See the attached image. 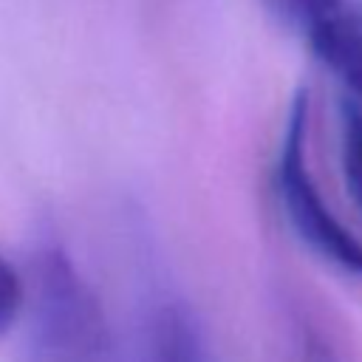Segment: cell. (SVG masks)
I'll return each mask as SVG.
<instances>
[{"instance_id": "1", "label": "cell", "mask_w": 362, "mask_h": 362, "mask_svg": "<svg viewBox=\"0 0 362 362\" xmlns=\"http://www.w3.org/2000/svg\"><path fill=\"white\" fill-rule=\"evenodd\" d=\"M20 362H119L93 288L51 238L37 249Z\"/></svg>"}, {"instance_id": "2", "label": "cell", "mask_w": 362, "mask_h": 362, "mask_svg": "<svg viewBox=\"0 0 362 362\" xmlns=\"http://www.w3.org/2000/svg\"><path fill=\"white\" fill-rule=\"evenodd\" d=\"M308 93L300 90L291 99L274 184L283 204V212L294 235L325 263L337 266L351 277H362V240L339 221V215L325 204L311 167H308Z\"/></svg>"}, {"instance_id": "3", "label": "cell", "mask_w": 362, "mask_h": 362, "mask_svg": "<svg viewBox=\"0 0 362 362\" xmlns=\"http://www.w3.org/2000/svg\"><path fill=\"white\" fill-rule=\"evenodd\" d=\"M311 54L362 99V0H266Z\"/></svg>"}, {"instance_id": "4", "label": "cell", "mask_w": 362, "mask_h": 362, "mask_svg": "<svg viewBox=\"0 0 362 362\" xmlns=\"http://www.w3.org/2000/svg\"><path fill=\"white\" fill-rule=\"evenodd\" d=\"M147 362H206L201 334L184 305L161 303L153 311Z\"/></svg>"}, {"instance_id": "5", "label": "cell", "mask_w": 362, "mask_h": 362, "mask_svg": "<svg viewBox=\"0 0 362 362\" xmlns=\"http://www.w3.org/2000/svg\"><path fill=\"white\" fill-rule=\"evenodd\" d=\"M342 175L362 212V99L342 102Z\"/></svg>"}, {"instance_id": "6", "label": "cell", "mask_w": 362, "mask_h": 362, "mask_svg": "<svg viewBox=\"0 0 362 362\" xmlns=\"http://www.w3.org/2000/svg\"><path fill=\"white\" fill-rule=\"evenodd\" d=\"M297 362H342L334 339L311 320L300 317L297 322Z\"/></svg>"}, {"instance_id": "7", "label": "cell", "mask_w": 362, "mask_h": 362, "mask_svg": "<svg viewBox=\"0 0 362 362\" xmlns=\"http://www.w3.org/2000/svg\"><path fill=\"white\" fill-rule=\"evenodd\" d=\"M25 305V286L17 277V272L0 257V334L11 325V320Z\"/></svg>"}]
</instances>
